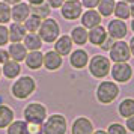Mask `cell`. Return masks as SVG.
Instances as JSON below:
<instances>
[{"mask_svg":"<svg viewBox=\"0 0 134 134\" xmlns=\"http://www.w3.org/2000/svg\"><path fill=\"white\" fill-rule=\"evenodd\" d=\"M116 0H99L98 3V12L101 17H110L113 14Z\"/></svg>","mask_w":134,"mask_h":134,"instance_id":"83f0119b","label":"cell"},{"mask_svg":"<svg viewBox=\"0 0 134 134\" xmlns=\"http://www.w3.org/2000/svg\"><path fill=\"white\" fill-rule=\"evenodd\" d=\"M127 128L130 130V131L134 133V115L130 116V118H127Z\"/></svg>","mask_w":134,"mask_h":134,"instance_id":"f35d334b","label":"cell"},{"mask_svg":"<svg viewBox=\"0 0 134 134\" xmlns=\"http://www.w3.org/2000/svg\"><path fill=\"white\" fill-rule=\"evenodd\" d=\"M65 0H47V3L50 5V8H54V9H60V6L63 5Z\"/></svg>","mask_w":134,"mask_h":134,"instance_id":"8d00e7d4","label":"cell"},{"mask_svg":"<svg viewBox=\"0 0 134 134\" xmlns=\"http://www.w3.org/2000/svg\"><path fill=\"white\" fill-rule=\"evenodd\" d=\"M42 2H45V0H29L30 5H39V3H42Z\"/></svg>","mask_w":134,"mask_h":134,"instance_id":"b9f144b4","label":"cell"},{"mask_svg":"<svg viewBox=\"0 0 134 134\" xmlns=\"http://www.w3.org/2000/svg\"><path fill=\"white\" fill-rule=\"evenodd\" d=\"M111 45H113V38H110V36H107L105 38V41H104L99 47H101V50H105V51H109L110 48H111Z\"/></svg>","mask_w":134,"mask_h":134,"instance_id":"d590c367","label":"cell"},{"mask_svg":"<svg viewBox=\"0 0 134 134\" xmlns=\"http://www.w3.org/2000/svg\"><path fill=\"white\" fill-rule=\"evenodd\" d=\"M68 124L63 115H51L42 124V134H66Z\"/></svg>","mask_w":134,"mask_h":134,"instance_id":"3957f363","label":"cell"},{"mask_svg":"<svg viewBox=\"0 0 134 134\" xmlns=\"http://www.w3.org/2000/svg\"><path fill=\"white\" fill-rule=\"evenodd\" d=\"M41 23H42V20L39 18V17L30 14V15H29V18L24 21V27H26V30L29 32V33H36V32L39 30Z\"/></svg>","mask_w":134,"mask_h":134,"instance_id":"f546056e","label":"cell"},{"mask_svg":"<svg viewBox=\"0 0 134 134\" xmlns=\"http://www.w3.org/2000/svg\"><path fill=\"white\" fill-rule=\"evenodd\" d=\"M109 53H110V59L113 62H128L130 57H131V51H130L128 44L122 39H118V41L113 42Z\"/></svg>","mask_w":134,"mask_h":134,"instance_id":"52a82bcc","label":"cell"},{"mask_svg":"<svg viewBox=\"0 0 134 134\" xmlns=\"http://www.w3.org/2000/svg\"><path fill=\"white\" fill-rule=\"evenodd\" d=\"M92 134H107V131H104V130H97V131H93Z\"/></svg>","mask_w":134,"mask_h":134,"instance_id":"7bdbcfd3","label":"cell"},{"mask_svg":"<svg viewBox=\"0 0 134 134\" xmlns=\"http://www.w3.org/2000/svg\"><path fill=\"white\" fill-rule=\"evenodd\" d=\"M39 38L42 39L44 42H54L56 39L59 38V35H60V26L57 24V21H56L54 18H44L42 23H41V26H39Z\"/></svg>","mask_w":134,"mask_h":134,"instance_id":"7a4b0ae2","label":"cell"},{"mask_svg":"<svg viewBox=\"0 0 134 134\" xmlns=\"http://www.w3.org/2000/svg\"><path fill=\"white\" fill-rule=\"evenodd\" d=\"M110 68H111L110 60H109V57H105V56L97 54L89 60V71L97 79H104L105 75H109Z\"/></svg>","mask_w":134,"mask_h":134,"instance_id":"5b68a950","label":"cell"},{"mask_svg":"<svg viewBox=\"0 0 134 134\" xmlns=\"http://www.w3.org/2000/svg\"><path fill=\"white\" fill-rule=\"evenodd\" d=\"M124 2H127V3H134V0H124Z\"/></svg>","mask_w":134,"mask_h":134,"instance_id":"bcb514c9","label":"cell"},{"mask_svg":"<svg viewBox=\"0 0 134 134\" xmlns=\"http://www.w3.org/2000/svg\"><path fill=\"white\" fill-rule=\"evenodd\" d=\"M119 115L122 118H130L134 115V99L133 98H125L121 104H119Z\"/></svg>","mask_w":134,"mask_h":134,"instance_id":"4316f807","label":"cell"},{"mask_svg":"<svg viewBox=\"0 0 134 134\" xmlns=\"http://www.w3.org/2000/svg\"><path fill=\"white\" fill-rule=\"evenodd\" d=\"M47 119V109L39 103H30L24 109V121L27 124H44Z\"/></svg>","mask_w":134,"mask_h":134,"instance_id":"8992f818","label":"cell"},{"mask_svg":"<svg viewBox=\"0 0 134 134\" xmlns=\"http://www.w3.org/2000/svg\"><path fill=\"white\" fill-rule=\"evenodd\" d=\"M72 50V39L68 35H62L54 41V51H57L60 56H68Z\"/></svg>","mask_w":134,"mask_h":134,"instance_id":"e0dca14e","label":"cell"},{"mask_svg":"<svg viewBox=\"0 0 134 134\" xmlns=\"http://www.w3.org/2000/svg\"><path fill=\"white\" fill-rule=\"evenodd\" d=\"M99 24H101V15L95 9H87L86 12L81 14V26L85 29H92Z\"/></svg>","mask_w":134,"mask_h":134,"instance_id":"9a60e30c","label":"cell"},{"mask_svg":"<svg viewBox=\"0 0 134 134\" xmlns=\"http://www.w3.org/2000/svg\"><path fill=\"white\" fill-rule=\"evenodd\" d=\"M105 30H107V35L110 38H113V39H122L128 33V27H127L124 20L116 18V20H111L110 21Z\"/></svg>","mask_w":134,"mask_h":134,"instance_id":"30bf717a","label":"cell"},{"mask_svg":"<svg viewBox=\"0 0 134 134\" xmlns=\"http://www.w3.org/2000/svg\"><path fill=\"white\" fill-rule=\"evenodd\" d=\"M20 72H21V66H20L18 62L8 60L6 63H3L2 74H5V77H6V79H15V77H18Z\"/></svg>","mask_w":134,"mask_h":134,"instance_id":"44dd1931","label":"cell"},{"mask_svg":"<svg viewBox=\"0 0 134 134\" xmlns=\"http://www.w3.org/2000/svg\"><path fill=\"white\" fill-rule=\"evenodd\" d=\"M8 41H9V30H8L6 26L0 24V47L6 45Z\"/></svg>","mask_w":134,"mask_h":134,"instance_id":"d6a6232c","label":"cell"},{"mask_svg":"<svg viewBox=\"0 0 134 134\" xmlns=\"http://www.w3.org/2000/svg\"><path fill=\"white\" fill-rule=\"evenodd\" d=\"M0 75H2V69H0Z\"/></svg>","mask_w":134,"mask_h":134,"instance_id":"7dc6e473","label":"cell"},{"mask_svg":"<svg viewBox=\"0 0 134 134\" xmlns=\"http://www.w3.org/2000/svg\"><path fill=\"white\" fill-rule=\"evenodd\" d=\"M23 41H24V47L27 50H30V51L41 50V47H42V39L36 33H27Z\"/></svg>","mask_w":134,"mask_h":134,"instance_id":"603a6c76","label":"cell"},{"mask_svg":"<svg viewBox=\"0 0 134 134\" xmlns=\"http://www.w3.org/2000/svg\"><path fill=\"white\" fill-rule=\"evenodd\" d=\"M8 30H9V41L11 42H21L24 39V36L27 35V30H26L24 24L15 23V21L11 24V27Z\"/></svg>","mask_w":134,"mask_h":134,"instance_id":"ac0fdd59","label":"cell"},{"mask_svg":"<svg viewBox=\"0 0 134 134\" xmlns=\"http://www.w3.org/2000/svg\"><path fill=\"white\" fill-rule=\"evenodd\" d=\"M131 29H133V32H134V18H133V21H131Z\"/></svg>","mask_w":134,"mask_h":134,"instance_id":"f6af8a7d","label":"cell"},{"mask_svg":"<svg viewBox=\"0 0 134 134\" xmlns=\"http://www.w3.org/2000/svg\"><path fill=\"white\" fill-rule=\"evenodd\" d=\"M35 89H36V81L29 75H24V77H20L12 85L11 93L17 99H26L35 92Z\"/></svg>","mask_w":134,"mask_h":134,"instance_id":"6da1fadb","label":"cell"},{"mask_svg":"<svg viewBox=\"0 0 134 134\" xmlns=\"http://www.w3.org/2000/svg\"><path fill=\"white\" fill-rule=\"evenodd\" d=\"M29 134H42V124H27Z\"/></svg>","mask_w":134,"mask_h":134,"instance_id":"836d02e7","label":"cell"},{"mask_svg":"<svg viewBox=\"0 0 134 134\" xmlns=\"http://www.w3.org/2000/svg\"><path fill=\"white\" fill-rule=\"evenodd\" d=\"M24 60H26L27 68H30V69H39L44 65V54L39 50H35V51L27 53Z\"/></svg>","mask_w":134,"mask_h":134,"instance_id":"ffe728a7","label":"cell"},{"mask_svg":"<svg viewBox=\"0 0 134 134\" xmlns=\"http://www.w3.org/2000/svg\"><path fill=\"white\" fill-rule=\"evenodd\" d=\"M93 133V124L91 119H87L85 116L77 118L74 121L72 127H71V134H92Z\"/></svg>","mask_w":134,"mask_h":134,"instance_id":"7c38bea8","label":"cell"},{"mask_svg":"<svg viewBox=\"0 0 134 134\" xmlns=\"http://www.w3.org/2000/svg\"><path fill=\"white\" fill-rule=\"evenodd\" d=\"M50 12H51V8H50V5L47 2H42V3H39V5H30V14L39 17L41 20L48 18Z\"/></svg>","mask_w":134,"mask_h":134,"instance_id":"cb8c5ba5","label":"cell"},{"mask_svg":"<svg viewBox=\"0 0 134 134\" xmlns=\"http://www.w3.org/2000/svg\"><path fill=\"white\" fill-rule=\"evenodd\" d=\"M6 134H29L26 121H12L8 127Z\"/></svg>","mask_w":134,"mask_h":134,"instance_id":"f1b7e54d","label":"cell"},{"mask_svg":"<svg viewBox=\"0 0 134 134\" xmlns=\"http://www.w3.org/2000/svg\"><path fill=\"white\" fill-rule=\"evenodd\" d=\"M60 14L65 20H77L83 14V5L80 0H66L60 6Z\"/></svg>","mask_w":134,"mask_h":134,"instance_id":"9c48e42d","label":"cell"},{"mask_svg":"<svg viewBox=\"0 0 134 134\" xmlns=\"http://www.w3.org/2000/svg\"><path fill=\"white\" fill-rule=\"evenodd\" d=\"M110 74L115 81L118 83H127L133 77V68L127 62H116L113 66L110 68Z\"/></svg>","mask_w":134,"mask_h":134,"instance_id":"ba28073f","label":"cell"},{"mask_svg":"<svg viewBox=\"0 0 134 134\" xmlns=\"http://www.w3.org/2000/svg\"><path fill=\"white\" fill-rule=\"evenodd\" d=\"M9 21H11V6L5 2H0V24H6Z\"/></svg>","mask_w":134,"mask_h":134,"instance_id":"4dcf8cb0","label":"cell"},{"mask_svg":"<svg viewBox=\"0 0 134 134\" xmlns=\"http://www.w3.org/2000/svg\"><path fill=\"white\" fill-rule=\"evenodd\" d=\"M130 14L134 17V3H131V6H130Z\"/></svg>","mask_w":134,"mask_h":134,"instance_id":"ee69618b","label":"cell"},{"mask_svg":"<svg viewBox=\"0 0 134 134\" xmlns=\"http://www.w3.org/2000/svg\"><path fill=\"white\" fill-rule=\"evenodd\" d=\"M71 39L77 45H85L87 42V29H85L83 26L74 27L72 30H71Z\"/></svg>","mask_w":134,"mask_h":134,"instance_id":"7402d4cb","label":"cell"},{"mask_svg":"<svg viewBox=\"0 0 134 134\" xmlns=\"http://www.w3.org/2000/svg\"><path fill=\"white\" fill-rule=\"evenodd\" d=\"M8 53H9V57H12V60L21 62L24 60L26 56H27V48L24 47V44L21 42H12L8 48Z\"/></svg>","mask_w":134,"mask_h":134,"instance_id":"d6986e66","label":"cell"},{"mask_svg":"<svg viewBox=\"0 0 134 134\" xmlns=\"http://www.w3.org/2000/svg\"><path fill=\"white\" fill-rule=\"evenodd\" d=\"M30 15V5H27L24 2H20L17 5H14L11 9V18L15 23H24Z\"/></svg>","mask_w":134,"mask_h":134,"instance_id":"8fae6325","label":"cell"},{"mask_svg":"<svg viewBox=\"0 0 134 134\" xmlns=\"http://www.w3.org/2000/svg\"><path fill=\"white\" fill-rule=\"evenodd\" d=\"M11 57H9V53L8 50H0V63H6Z\"/></svg>","mask_w":134,"mask_h":134,"instance_id":"74e56055","label":"cell"},{"mask_svg":"<svg viewBox=\"0 0 134 134\" xmlns=\"http://www.w3.org/2000/svg\"><path fill=\"white\" fill-rule=\"evenodd\" d=\"M113 14L116 15V18L119 20H128L131 17V14H130V5H128L127 2H116L115 5V9H113Z\"/></svg>","mask_w":134,"mask_h":134,"instance_id":"d4e9b609","label":"cell"},{"mask_svg":"<svg viewBox=\"0 0 134 134\" xmlns=\"http://www.w3.org/2000/svg\"><path fill=\"white\" fill-rule=\"evenodd\" d=\"M107 134H127V130H125L124 125L115 122V124H110L109 125V128H107Z\"/></svg>","mask_w":134,"mask_h":134,"instance_id":"1f68e13d","label":"cell"},{"mask_svg":"<svg viewBox=\"0 0 134 134\" xmlns=\"http://www.w3.org/2000/svg\"><path fill=\"white\" fill-rule=\"evenodd\" d=\"M119 95V86L113 81H103L97 87V99L101 104L113 103Z\"/></svg>","mask_w":134,"mask_h":134,"instance_id":"277c9868","label":"cell"},{"mask_svg":"<svg viewBox=\"0 0 134 134\" xmlns=\"http://www.w3.org/2000/svg\"><path fill=\"white\" fill-rule=\"evenodd\" d=\"M44 66L47 68L48 71H56L62 66V56L54 51V50H50L44 54Z\"/></svg>","mask_w":134,"mask_h":134,"instance_id":"2e32d148","label":"cell"},{"mask_svg":"<svg viewBox=\"0 0 134 134\" xmlns=\"http://www.w3.org/2000/svg\"><path fill=\"white\" fill-rule=\"evenodd\" d=\"M128 47H130V51H131V54L134 56V36L131 38V41H130V44H128Z\"/></svg>","mask_w":134,"mask_h":134,"instance_id":"ab89813d","label":"cell"},{"mask_svg":"<svg viewBox=\"0 0 134 134\" xmlns=\"http://www.w3.org/2000/svg\"><path fill=\"white\" fill-rule=\"evenodd\" d=\"M81 2V5L87 9H93V8L98 6V3H99V0H80Z\"/></svg>","mask_w":134,"mask_h":134,"instance_id":"e575fe53","label":"cell"},{"mask_svg":"<svg viewBox=\"0 0 134 134\" xmlns=\"http://www.w3.org/2000/svg\"><path fill=\"white\" fill-rule=\"evenodd\" d=\"M107 36H109V35H107V30H105V27H103L101 24L92 27V29H89V32H87V41H89L92 45H98V47L105 41Z\"/></svg>","mask_w":134,"mask_h":134,"instance_id":"4fadbf2b","label":"cell"},{"mask_svg":"<svg viewBox=\"0 0 134 134\" xmlns=\"http://www.w3.org/2000/svg\"><path fill=\"white\" fill-rule=\"evenodd\" d=\"M14 121V111L8 105L0 104V128H8Z\"/></svg>","mask_w":134,"mask_h":134,"instance_id":"484cf974","label":"cell"},{"mask_svg":"<svg viewBox=\"0 0 134 134\" xmlns=\"http://www.w3.org/2000/svg\"><path fill=\"white\" fill-rule=\"evenodd\" d=\"M5 3H8V5H17V3H20L21 0H3Z\"/></svg>","mask_w":134,"mask_h":134,"instance_id":"60d3db41","label":"cell"},{"mask_svg":"<svg viewBox=\"0 0 134 134\" xmlns=\"http://www.w3.org/2000/svg\"><path fill=\"white\" fill-rule=\"evenodd\" d=\"M69 63L75 69H83L89 63V56L86 53V50H74L72 53H69Z\"/></svg>","mask_w":134,"mask_h":134,"instance_id":"5bb4252c","label":"cell"}]
</instances>
